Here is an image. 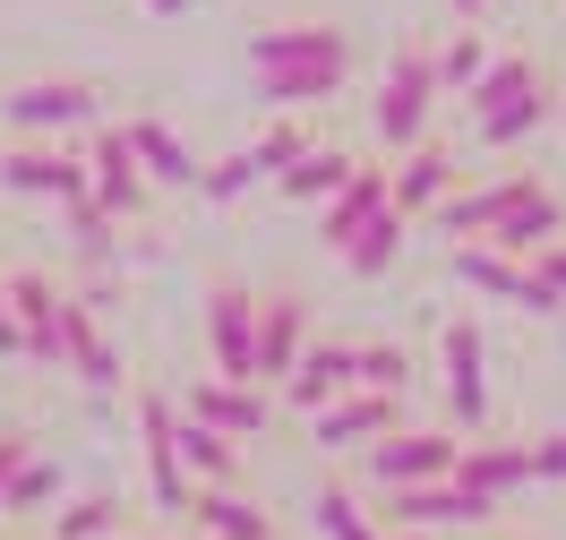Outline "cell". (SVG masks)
<instances>
[{
  "instance_id": "1",
  "label": "cell",
  "mask_w": 566,
  "mask_h": 540,
  "mask_svg": "<svg viewBox=\"0 0 566 540\" xmlns=\"http://www.w3.org/2000/svg\"><path fill=\"white\" fill-rule=\"evenodd\" d=\"M429 104H438V43H395L387 61V86H378V138L395 146V155H412L429 129Z\"/></svg>"
},
{
  "instance_id": "2",
  "label": "cell",
  "mask_w": 566,
  "mask_h": 540,
  "mask_svg": "<svg viewBox=\"0 0 566 540\" xmlns=\"http://www.w3.org/2000/svg\"><path fill=\"white\" fill-rule=\"evenodd\" d=\"M207 352L223 369V387H258V292L249 284L207 292Z\"/></svg>"
},
{
  "instance_id": "3",
  "label": "cell",
  "mask_w": 566,
  "mask_h": 540,
  "mask_svg": "<svg viewBox=\"0 0 566 540\" xmlns=\"http://www.w3.org/2000/svg\"><path fill=\"white\" fill-rule=\"evenodd\" d=\"M463 437L455 430H395L369 446V480L378 489H421V480H455Z\"/></svg>"
},
{
  "instance_id": "4",
  "label": "cell",
  "mask_w": 566,
  "mask_h": 540,
  "mask_svg": "<svg viewBox=\"0 0 566 540\" xmlns=\"http://www.w3.org/2000/svg\"><path fill=\"white\" fill-rule=\"evenodd\" d=\"M104 95L86 77H35V86H9L0 95V120L9 129H95Z\"/></svg>"
},
{
  "instance_id": "5",
  "label": "cell",
  "mask_w": 566,
  "mask_h": 540,
  "mask_svg": "<svg viewBox=\"0 0 566 540\" xmlns=\"http://www.w3.org/2000/svg\"><path fill=\"white\" fill-rule=\"evenodd\" d=\"M0 309H9V318H18V343H27V360H43V369H61V309H70V292L52 284V275H35V266H27V275H9V284H0Z\"/></svg>"
},
{
  "instance_id": "6",
  "label": "cell",
  "mask_w": 566,
  "mask_h": 540,
  "mask_svg": "<svg viewBox=\"0 0 566 540\" xmlns=\"http://www.w3.org/2000/svg\"><path fill=\"white\" fill-rule=\"evenodd\" d=\"M497 506L472 498V489H455V480H421V489H387V506H378V532H455V523H490Z\"/></svg>"
},
{
  "instance_id": "7",
  "label": "cell",
  "mask_w": 566,
  "mask_h": 540,
  "mask_svg": "<svg viewBox=\"0 0 566 540\" xmlns=\"http://www.w3.org/2000/svg\"><path fill=\"white\" fill-rule=\"evenodd\" d=\"M438 352H447V412H455V430H481L490 421V343H481V326L455 318L438 335Z\"/></svg>"
},
{
  "instance_id": "8",
  "label": "cell",
  "mask_w": 566,
  "mask_h": 540,
  "mask_svg": "<svg viewBox=\"0 0 566 540\" xmlns=\"http://www.w3.org/2000/svg\"><path fill=\"white\" fill-rule=\"evenodd\" d=\"M455 284L490 292V300H515V309H532V318H549V309H566L558 292H549L541 275H532V266H515V257H497L490 241H463V250H455Z\"/></svg>"
},
{
  "instance_id": "9",
  "label": "cell",
  "mask_w": 566,
  "mask_h": 540,
  "mask_svg": "<svg viewBox=\"0 0 566 540\" xmlns=\"http://www.w3.org/2000/svg\"><path fill=\"white\" fill-rule=\"evenodd\" d=\"M310 352V300L301 292H258V387H283Z\"/></svg>"
},
{
  "instance_id": "10",
  "label": "cell",
  "mask_w": 566,
  "mask_h": 540,
  "mask_svg": "<svg viewBox=\"0 0 566 540\" xmlns=\"http://www.w3.org/2000/svg\"><path fill=\"white\" fill-rule=\"evenodd\" d=\"M249 61H258V77H266V70H318V61H353V35H344V27H326V18L258 27V35H249Z\"/></svg>"
},
{
  "instance_id": "11",
  "label": "cell",
  "mask_w": 566,
  "mask_h": 540,
  "mask_svg": "<svg viewBox=\"0 0 566 540\" xmlns=\"http://www.w3.org/2000/svg\"><path fill=\"white\" fill-rule=\"evenodd\" d=\"M395 430H403V395H344L310 421V437H318L326 455H360V446H378Z\"/></svg>"
},
{
  "instance_id": "12",
  "label": "cell",
  "mask_w": 566,
  "mask_h": 540,
  "mask_svg": "<svg viewBox=\"0 0 566 540\" xmlns=\"http://www.w3.org/2000/svg\"><path fill=\"white\" fill-rule=\"evenodd\" d=\"M0 189H9V198L77 207V198H86V163H70L61 146H9V155H0Z\"/></svg>"
},
{
  "instance_id": "13",
  "label": "cell",
  "mask_w": 566,
  "mask_h": 540,
  "mask_svg": "<svg viewBox=\"0 0 566 540\" xmlns=\"http://www.w3.org/2000/svg\"><path fill=\"white\" fill-rule=\"evenodd\" d=\"M86 198H95L112 223H129V215L146 207V172H138V155H129V138H120V129H95V155H86Z\"/></svg>"
},
{
  "instance_id": "14",
  "label": "cell",
  "mask_w": 566,
  "mask_h": 540,
  "mask_svg": "<svg viewBox=\"0 0 566 540\" xmlns=\"http://www.w3.org/2000/svg\"><path fill=\"white\" fill-rule=\"evenodd\" d=\"M138 430H146V480H155V515H189V472H180V446H172L180 412H172L164 395H146V403H138Z\"/></svg>"
},
{
  "instance_id": "15",
  "label": "cell",
  "mask_w": 566,
  "mask_h": 540,
  "mask_svg": "<svg viewBox=\"0 0 566 540\" xmlns=\"http://www.w3.org/2000/svg\"><path fill=\"white\" fill-rule=\"evenodd\" d=\"M344 395H353V343H310L301 369L283 378V403H292L301 421H318L326 403H344Z\"/></svg>"
},
{
  "instance_id": "16",
  "label": "cell",
  "mask_w": 566,
  "mask_h": 540,
  "mask_svg": "<svg viewBox=\"0 0 566 540\" xmlns=\"http://www.w3.org/2000/svg\"><path fill=\"white\" fill-rule=\"evenodd\" d=\"M378 215H387V163H360V172H353V189L318 207V241H326L335 257H344V250H353V241H360V232H369Z\"/></svg>"
},
{
  "instance_id": "17",
  "label": "cell",
  "mask_w": 566,
  "mask_h": 540,
  "mask_svg": "<svg viewBox=\"0 0 566 540\" xmlns=\"http://www.w3.org/2000/svg\"><path fill=\"white\" fill-rule=\"evenodd\" d=\"M532 480V455H524V437H472L455 455V489H472V498H506V489H524Z\"/></svg>"
},
{
  "instance_id": "18",
  "label": "cell",
  "mask_w": 566,
  "mask_h": 540,
  "mask_svg": "<svg viewBox=\"0 0 566 540\" xmlns=\"http://www.w3.org/2000/svg\"><path fill=\"white\" fill-rule=\"evenodd\" d=\"M558 232H566V207L549 198V189H541V180H532L524 198H515V207L490 223V250H497V257H541L549 241H558Z\"/></svg>"
},
{
  "instance_id": "19",
  "label": "cell",
  "mask_w": 566,
  "mask_h": 540,
  "mask_svg": "<svg viewBox=\"0 0 566 540\" xmlns=\"http://www.w3.org/2000/svg\"><path fill=\"white\" fill-rule=\"evenodd\" d=\"M189 421H207L214 437H258L266 421H275V403H266V387H223V378H207L198 395H189Z\"/></svg>"
},
{
  "instance_id": "20",
  "label": "cell",
  "mask_w": 566,
  "mask_h": 540,
  "mask_svg": "<svg viewBox=\"0 0 566 540\" xmlns=\"http://www.w3.org/2000/svg\"><path fill=\"white\" fill-rule=\"evenodd\" d=\"M61 352H70L61 369H77L86 387H120V352H112V335L95 326V309L77 292H70V309H61Z\"/></svg>"
},
{
  "instance_id": "21",
  "label": "cell",
  "mask_w": 566,
  "mask_h": 540,
  "mask_svg": "<svg viewBox=\"0 0 566 540\" xmlns=\"http://www.w3.org/2000/svg\"><path fill=\"white\" fill-rule=\"evenodd\" d=\"M447 189H455V155H447V146H412V155L387 172V207L395 215H421V207H438Z\"/></svg>"
},
{
  "instance_id": "22",
  "label": "cell",
  "mask_w": 566,
  "mask_h": 540,
  "mask_svg": "<svg viewBox=\"0 0 566 540\" xmlns=\"http://www.w3.org/2000/svg\"><path fill=\"white\" fill-rule=\"evenodd\" d=\"M189 515H198V540H275L266 506L241 498V489H198V498H189Z\"/></svg>"
},
{
  "instance_id": "23",
  "label": "cell",
  "mask_w": 566,
  "mask_h": 540,
  "mask_svg": "<svg viewBox=\"0 0 566 540\" xmlns=\"http://www.w3.org/2000/svg\"><path fill=\"white\" fill-rule=\"evenodd\" d=\"M524 189H532V172H506V180H490V189H463V198L438 207V223H447V232H472V241H490V223L506 215Z\"/></svg>"
},
{
  "instance_id": "24",
  "label": "cell",
  "mask_w": 566,
  "mask_h": 540,
  "mask_svg": "<svg viewBox=\"0 0 566 540\" xmlns=\"http://www.w3.org/2000/svg\"><path fill=\"white\" fill-rule=\"evenodd\" d=\"M172 446H180V472H189V480H207V489H232V472H241V446H232V437H214L207 421H189V412H180Z\"/></svg>"
},
{
  "instance_id": "25",
  "label": "cell",
  "mask_w": 566,
  "mask_h": 540,
  "mask_svg": "<svg viewBox=\"0 0 566 540\" xmlns=\"http://www.w3.org/2000/svg\"><path fill=\"white\" fill-rule=\"evenodd\" d=\"M120 138H129V155H138L146 180H189V189H198V155L180 146V129H164V120H129Z\"/></svg>"
},
{
  "instance_id": "26",
  "label": "cell",
  "mask_w": 566,
  "mask_h": 540,
  "mask_svg": "<svg viewBox=\"0 0 566 540\" xmlns=\"http://www.w3.org/2000/svg\"><path fill=\"white\" fill-rule=\"evenodd\" d=\"M344 70H353V61H318V70H266V77H258V104H275V112L326 104V95L344 86Z\"/></svg>"
},
{
  "instance_id": "27",
  "label": "cell",
  "mask_w": 566,
  "mask_h": 540,
  "mask_svg": "<svg viewBox=\"0 0 566 540\" xmlns=\"http://www.w3.org/2000/svg\"><path fill=\"white\" fill-rule=\"evenodd\" d=\"M532 86H541V70H532L524 52H497L490 70H481V86H472V95H463V104H472V120H490V112H506V104H524Z\"/></svg>"
},
{
  "instance_id": "28",
  "label": "cell",
  "mask_w": 566,
  "mask_h": 540,
  "mask_svg": "<svg viewBox=\"0 0 566 540\" xmlns=\"http://www.w3.org/2000/svg\"><path fill=\"white\" fill-rule=\"evenodd\" d=\"M353 172H360L353 155H335V146H310V155L283 172V189H292V198H310V207H326V198H344V189H353Z\"/></svg>"
},
{
  "instance_id": "29",
  "label": "cell",
  "mask_w": 566,
  "mask_h": 540,
  "mask_svg": "<svg viewBox=\"0 0 566 540\" xmlns=\"http://www.w3.org/2000/svg\"><path fill=\"white\" fill-rule=\"evenodd\" d=\"M412 387V352L403 343H360L353 352V395H403Z\"/></svg>"
},
{
  "instance_id": "30",
  "label": "cell",
  "mask_w": 566,
  "mask_h": 540,
  "mask_svg": "<svg viewBox=\"0 0 566 540\" xmlns=\"http://www.w3.org/2000/svg\"><path fill=\"white\" fill-rule=\"evenodd\" d=\"M549 112H558V95H549V86H532L524 104H506V112H490V120H472V129H481V146H524L532 129H541V120H549Z\"/></svg>"
},
{
  "instance_id": "31",
  "label": "cell",
  "mask_w": 566,
  "mask_h": 540,
  "mask_svg": "<svg viewBox=\"0 0 566 540\" xmlns=\"http://www.w3.org/2000/svg\"><path fill=\"white\" fill-rule=\"evenodd\" d=\"M70 250L86 257V266H112V257H120V223H112L95 198H77V207H70Z\"/></svg>"
},
{
  "instance_id": "32",
  "label": "cell",
  "mask_w": 566,
  "mask_h": 540,
  "mask_svg": "<svg viewBox=\"0 0 566 540\" xmlns=\"http://www.w3.org/2000/svg\"><path fill=\"white\" fill-rule=\"evenodd\" d=\"M395 257H403V215L387 207V215H378V223H369V232L353 241V250H344V266H353L360 284H369V275H387Z\"/></svg>"
},
{
  "instance_id": "33",
  "label": "cell",
  "mask_w": 566,
  "mask_h": 540,
  "mask_svg": "<svg viewBox=\"0 0 566 540\" xmlns=\"http://www.w3.org/2000/svg\"><path fill=\"white\" fill-rule=\"evenodd\" d=\"M318 532L326 540H387V532H378V515H369L353 489H335V480L318 489Z\"/></svg>"
},
{
  "instance_id": "34",
  "label": "cell",
  "mask_w": 566,
  "mask_h": 540,
  "mask_svg": "<svg viewBox=\"0 0 566 540\" xmlns=\"http://www.w3.org/2000/svg\"><path fill=\"white\" fill-rule=\"evenodd\" d=\"M481 70H490V43H481V35L438 43V95H472V86H481Z\"/></svg>"
},
{
  "instance_id": "35",
  "label": "cell",
  "mask_w": 566,
  "mask_h": 540,
  "mask_svg": "<svg viewBox=\"0 0 566 540\" xmlns=\"http://www.w3.org/2000/svg\"><path fill=\"white\" fill-rule=\"evenodd\" d=\"M52 532H61V540H112V532H120V498H70Z\"/></svg>"
},
{
  "instance_id": "36",
  "label": "cell",
  "mask_w": 566,
  "mask_h": 540,
  "mask_svg": "<svg viewBox=\"0 0 566 540\" xmlns=\"http://www.w3.org/2000/svg\"><path fill=\"white\" fill-rule=\"evenodd\" d=\"M310 146H318V138H310V129H301V120H283V129H266V138H258V146H249V155H258V172H292V163H301V155H310Z\"/></svg>"
},
{
  "instance_id": "37",
  "label": "cell",
  "mask_w": 566,
  "mask_h": 540,
  "mask_svg": "<svg viewBox=\"0 0 566 540\" xmlns=\"http://www.w3.org/2000/svg\"><path fill=\"white\" fill-rule=\"evenodd\" d=\"M249 180H266V172H258V155H223V163H198V189H207L214 207H232Z\"/></svg>"
},
{
  "instance_id": "38",
  "label": "cell",
  "mask_w": 566,
  "mask_h": 540,
  "mask_svg": "<svg viewBox=\"0 0 566 540\" xmlns=\"http://www.w3.org/2000/svg\"><path fill=\"white\" fill-rule=\"evenodd\" d=\"M43 498H61V464H27L9 489H0V506H9V515H27V506H43Z\"/></svg>"
},
{
  "instance_id": "39",
  "label": "cell",
  "mask_w": 566,
  "mask_h": 540,
  "mask_svg": "<svg viewBox=\"0 0 566 540\" xmlns=\"http://www.w3.org/2000/svg\"><path fill=\"white\" fill-rule=\"evenodd\" d=\"M524 455H532V480H566V430H541Z\"/></svg>"
},
{
  "instance_id": "40",
  "label": "cell",
  "mask_w": 566,
  "mask_h": 540,
  "mask_svg": "<svg viewBox=\"0 0 566 540\" xmlns=\"http://www.w3.org/2000/svg\"><path fill=\"white\" fill-rule=\"evenodd\" d=\"M35 464V446H27V430H0V489L18 480V472Z\"/></svg>"
},
{
  "instance_id": "41",
  "label": "cell",
  "mask_w": 566,
  "mask_h": 540,
  "mask_svg": "<svg viewBox=\"0 0 566 540\" xmlns=\"http://www.w3.org/2000/svg\"><path fill=\"white\" fill-rule=\"evenodd\" d=\"M532 275H541V284H549V292L566 300V241H549V250L532 257Z\"/></svg>"
},
{
  "instance_id": "42",
  "label": "cell",
  "mask_w": 566,
  "mask_h": 540,
  "mask_svg": "<svg viewBox=\"0 0 566 540\" xmlns=\"http://www.w3.org/2000/svg\"><path fill=\"white\" fill-rule=\"evenodd\" d=\"M9 352H27V343H18V318L0 309V360H9Z\"/></svg>"
},
{
  "instance_id": "43",
  "label": "cell",
  "mask_w": 566,
  "mask_h": 540,
  "mask_svg": "<svg viewBox=\"0 0 566 540\" xmlns=\"http://www.w3.org/2000/svg\"><path fill=\"white\" fill-rule=\"evenodd\" d=\"M481 9H490V0H455V18H481Z\"/></svg>"
},
{
  "instance_id": "44",
  "label": "cell",
  "mask_w": 566,
  "mask_h": 540,
  "mask_svg": "<svg viewBox=\"0 0 566 540\" xmlns=\"http://www.w3.org/2000/svg\"><path fill=\"white\" fill-rule=\"evenodd\" d=\"M155 9H164V18H180V9H189V0H155Z\"/></svg>"
},
{
  "instance_id": "45",
  "label": "cell",
  "mask_w": 566,
  "mask_h": 540,
  "mask_svg": "<svg viewBox=\"0 0 566 540\" xmlns=\"http://www.w3.org/2000/svg\"><path fill=\"white\" fill-rule=\"evenodd\" d=\"M395 540H429V532H395Z\"/></svg>"
},
{
  "instance_id": "46",
  "label": "cell",
  "mask_w": 566,
  "mask_h": 540,
  "mask_svg": "<svg viewBox=\"0 0 566 540\" xmlns=\"http://www.w3.org/2000/svg\"><path fill=\"white\" fill-rule=\"evenodd\" d=\"M558 112H566V95H558Z\"/></svg>"
}]
</instances>
